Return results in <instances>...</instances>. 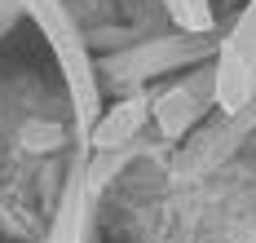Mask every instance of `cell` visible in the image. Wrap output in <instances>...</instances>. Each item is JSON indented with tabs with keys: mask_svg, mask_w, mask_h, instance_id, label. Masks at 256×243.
<instances>
[{
	"mask_svg": "<svg viewBox=\"0 0 256 243\" xmlns=\"http://www.w3.org/2000/svg\"><path fill=\"white\" fill-rule=\"evenodd\" d=\"M142 115H146V106H142V102H124V106H115V110L102 120V124H98L93 142H98L102 150H106V146H120V142H128V137L137 133Z\"/></svg>",
	"mask_w": 256,
	"mask_h": 243,
	"instance_id": "6da1fadb",
	"label": "cell"
},
{
	"mask_svg": "<svg viewBox=\"0 0 256 243\" xmlns=\"http://www.w3.org/2000/svg\"><path fill=\"white\" fill-rule=\"evenodd\" d=\"M58 243H71V221H66V226L58 230Z\"/></svg>",
	"mask_w": 256,
	"mask_h": 243,
	"instance_id": "7a4b0ae2",
	"label": "cell"
}]
</instances>
